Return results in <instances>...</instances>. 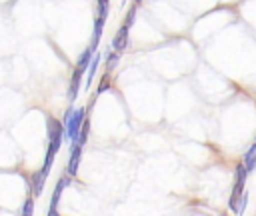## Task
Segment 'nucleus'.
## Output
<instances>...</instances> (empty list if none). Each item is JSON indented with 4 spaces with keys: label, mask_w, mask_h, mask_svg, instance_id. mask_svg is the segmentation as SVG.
<instances>
[{
    "label": "nucleus",
    "mask_w": 256,
    "mask_h": 216,
    "mask_svg": "<svg viewBox=\"0 0 256 216\" xmlns=\"http://www.w3.org/2000/svg\"><path fill=\"white\" fill-rule=\"evenodd\" d=\"M248 170L244 168L242 162H238L234 166V182H232V192H230V198H228V210L232 214H238L240 210V200H242V194L246 192L244 186H246V178H248Z\"/></svg>",
    "instance_id": "f257e3e1"
},
{
    "label": "nucleus",
    "mask_w": 256,
    "mask_h": 216,
    "mask_svg": "<svg viewBox=\"0 0 256 216\" xmlns=\"http://www.w3.org/2000/svg\"><path fill=\"white\" fill-rule=\"evenodd\" d=\"M46 136H48V148L46 152L50 154H58L62 142L66 140V130H64V124L62 120L54 118V116H46Z\"/></svg>",
    "instance_id": "f03ea898"
},
{
    "label": "nucleus",
    "mask_w": 256,
    "mask_h": 216,
    "mask_svg": "<svg viewBox=\"0 0 256 216\" xmlns=\"http://www.w3.org/2000/svg\"><path fill=\"white\" fill-rule=\"evenodd\" d=\"M86 116H88L86 108H84V106H80V108H74V112H72L70 120L62 122V124H64V130H66V140H70V144H72V142H76L78 132H80V128H82V124H84V120H86Z\"/></svg>",
    "instance_id": "7ed1b4c3"
},
{
    "label": "nucleus",
    "mask_w": 256,
    "mask_h": 216,
    "mask_svg": "<svg viewBox=\"0 0 256 216\" xmlns=\"http://www.w3.org/2000/svg\"><path fill=\"white\" fill-rule=\"evenodd\" d=\"M128 46H130V28L122 24L118 28V32L114 34V38H112V48L110 50H114L118 54H124L128 50Z\"/></svg>",
    "instance_id": "20e7f679"
},
{
    "label": "nucleus",
    "mask_w": 256,
    "mask_h": 216,
    "mask_svg": "<svg viewBox=\"0 0 256 216\" xmlns=\"http://www.w3.org/2000/svg\"><path fill=\"white\" fill-rule=\"evenodd\" d=\"M80 160H82V146L80 144H70V158H68V166H66V174L70 178H74L78 174Z\"/></svg>",
    "instance_id": "39448f33"
},
{
    "label": "nucleus",
    "mask_w": 256,
    "mask_h": 216,
    "mask_svg": "<svg viewBox=\"0 0 256 216\" xmlns=\"http://www.w3.org/2000/svg\"><path fill=\"white\" fill-rule=\"evenodd\" d=\"M82 76H84V72L74 66V72H72V76H70V86H68V100H70V102H74V100L78 98V94H80Z\"/></svg>",
    "instance_id": "423d86ee"
},
{
    "label": "nucleus",
    "mask_w": 256,
    "mask_h": 216,
    "mask_svg": "<svg viewBox=\"0 0 256 216\" xmlns=\"http://www.w3.org/2000/svg\"><path fill=\"white\" fill-rule=\"evenodd\" d=\"M70 184V176L66 174V176H62L58 182H56V188H54V192H52V198H50V208L48 210H58V202H60V196H62V192H64V188Z\"/></svg>",
    "instance_id": "0eeeda50"
},
{
    "label": "nucleus",
    "mask_w": 256,
    "mask_h": 216,
    "mask_svg": "<svg viewBox=\"0 0 256 216\" xmlns=\"http://www.w3.org/2000/svg\"><path fill=\"white\" fill-rule=\"evenodd\" d=\"M46 178H48V176H46L42 170H36V172L32 174V178H30V192H32L34 198L42 194L44 184H46Z\"/></svg>",
    "instance_id": "6e6552de"
},
{
    "label": "nucleus",
    "mask_w": 256,
    "mask_h": 216,
    "mask_svg": "<svg viewBox=\"0 0 256 216\" xmlns=\"http://www.w3.org/2000/svg\"><path fill=\"white\" fill-rule=\"evenodd\" d=\"M240 162L244 164V168L248 170V174H252V172L256 170V142H252V144L248 146V150L244 152V156H242Z\"/></svg>",
    "instance_id": "1a4fd4ad"
},
{
    "label": "nucleus",
    "mask_w": 256,
    "mask_h": 216,
    "mask_svg": "<svg viewBox=\"0 0 256 216\" xmlns=\"http://www.w3.org/2000/svg\"><path fill=\"white\" fill-rule=\"evenodd\" d=\"M100 54L96 52L94 56H92V60H90V66H88V70H86V80H84V86H86V90L92 86V82H94V76H96V70H98V66H100Z\"/></svg>",
    "instance_id": "9d476101"
},
{
    "label": "nucleus",
    "mask_w": 256,
    "mask_h": 216,
    "mask_svg": "<svg viewBox=\"0 0 256 216\" xmlns=\"http://www.w3.org/2000/svg\"><path fill=\"white\" fill-rule=\"evenodd\" d=\"M94 54H96V52H94L90 46H88V48H84V50H82V54H80V56H78V60H76V68H80L82 72H86V70H88V66H90V60H92V56H94Z\"/></svg>",
    "instance_id": "9b49d317"
},
{
    "label": "nucleus",
    "mask_w": 256,
    "mask_h": 216,
    "mask_svg": "<svg viewBox=\"0 0 256 216\" xmlns=\"http://www.w3.org/2000/svg\"><path fill=\"white\" fill-rule=\"evenodd\" d=\"M88 134H90V118L86 116V120H84V124H82V128H80V132H78V138H76V142H72V144H80V146L84 148V144L88 142Z\"/></svg>",
    "instance_id": "f8f14e48"
},
{
    "label": "nucleus",
    "mask_w": 256,
    "mask_h": 216,
    "mask_svg": "<svg viewBox=\"0 0 256 216\" xmlns=\"http://www.w3.org/2000/svg\"><path fill=\"white\" fill-rule=\"evenodd\" d=\"M120 56H122V54H118V52H114V50L108 52V56H106V72H108V74H110L112 70H116V66L120 64Z\"/></svg>",
    "instance_id": "ddd939ff"
},
{
    "label": "nucleus",
    "mask_w": 256,
    "mask_h": 216,
    "mask_svg": "<svg viewBox=\"0 0 256 216\" xmlns=\"http://www.w3.org/2000/svg\"><path fill=\"white\" fill-rule=\"evenodd\" d=\"M22 216H34V196L28 194L22 204Z\"/></svg>",
    "instance_id": "4468645a"
},
{
    "label": "nucleus",
    "mask_w": 256,
    "mask_h": 216,
    "mask_svg": "<svg viewBox=\"0 0 256 216\" xmlns=\"http://www.w3.org/2000/svg\"><path fill=\"white\" fill-rule=\"evenodd\" d=\"M136 12H138V6H136V4H132V6H130V10H128V14H126V18H124V26L132 28V24H134V20H136Z\"/></svg>",
    "instance_id": "2eb2a0df"
},
{
    "label": "nucleus",
    "mask_w": 256,
    "mask_h": 216,
    "mask_svg": "<svg viewBox=\"0 0 256 216\" xmlns=\"http://www.w3.org/2000/svg\"><path fill=\"white\" fill-rule=\"evenodd\" d=\"M110 88V76H108V72L102 76V80H100V84H98V88H96V96H100L104 90H108ZM94 96V98H96Z\"/></svg>",
    "instance_id": "dca6fc26"
},
{
    "label": "nucleus",
    "mask_w": 256,
    "mask_h": 216,
    "mask_svg": "<svg viewBox=\"0 0 256 216\" xmlns=\"http://www.w3.org/2000/svg\"><path fill=\"white\" fill-rule=\"evenodd\" d=\"M246 204H248V194L244 192V194H242V200H240V210H238V216H242V214H244Z\"/></svg>",
    "instance_id": "f3484780"
},
{
    "label": "nucleus",
    "mask_w": 256,
    "mask_h": 216,
    "mask_svg": "<svg viewBox=\"0 0 256 216\" xmlns=\"http://www.w3.org/2000/svg\"><path fill=\"white\" fill-rule=\"evenodd\" d=\"M48 216H60L58 210H48Z\"/></svg>",
    "instance_id": "a211bd4d"
},
{
    "label": "nucleus",
    "mask_w": 256,
    "mask_h": 216,
    "mask_svg": "<svg viewBox=\"0 0 256 216\" xmlns=\"http://www.w3.org/2000/svg\"><path fill=\"white\" fill-rule=\"evenodd\" d=\"M142 2H144V0H134V4H136V6H140Z\"/></svg>",
    "instance_id": "6ab92c4d"
},
{
    "label": "nucleus",
    "mask_w": 256,
    "mask_h": 216,
    "mask_svg": "<svg viewBox=\"0 0 256 216\" xmlns=\"http://www.w3.org/2000/svg\"><path fill=\"white\" fill-rule=\"evenodd\" d=\"M124 4H126V0H122V6H124Z\"/></svg>",
    "instance_id": "aec40b11"
},
{
    "label": "nucleus",
    "mask_w": 256,
    "mask_h": 216,
    "mask_svg": "<svg viewBox=\"0 0 256 216\" xmlns=\"http://www.w3.org/2000/svg\"><path fill=\"white\" fill-rule=\"evenodd\" d=\"M220 216H228V214H220Z\"/></svg>",
    "instance_id": "412c9836"
}]
</instances>
